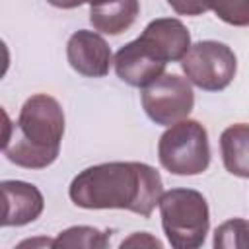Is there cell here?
Returning a JSON list of instances; mask_svg holds the SVG:
<instances>
[{
  "mask_svg": "<svg viewBox=\"0 0 249 249\" xmlns=\"http://www.w3.org/2000/svg\"><path fill=\"white\" fill-rule=\"evenodd\" d=\"M113 64L117 76L124 84L132 88H146L163 74L167 62L158 58L140 39H134L117 51Z\"/></svg>",
  "mask_w": 249,
  "mask_h": 249,
  "instance_id": "ba28073f",
  "label": "cell"
},
{
  "mask_svg": "<svg viewBox=\"0 0 249 249\" xmlns=\"http://www.w3.org/2000/svg\"><path fill=\"white\" fill-rule=\"evenodd\" d=\"M142 107L150 121L171 126L189 117L195 105L191 82L179 74H161L158 80L142 88Z\"/></svg>",
  "mask_w": 249,
  "mask_h": 249,
  "instance_id": "8992f818",
  "label": "cell"
},
{
  "mask_svg": "<svg viewBox=\"0 0 249 249\" xmlns=\"http://www.w3.org/2000/svg\"><path fill=\"white\" fill-rule=\"evenodd\" d=\"M64 136V111L60 103L47 95L35 93L19 109L16 124L6 126L4 156L25 169H45L60 154Z\"/></svg>",
  "mask_w": 249,
  "mask_h": 249,
  "instance_id": "7a4b0ae2",
  "label": "cell"
},
{
  "mask_svg": "<svg viewBox=\"0 0 249 249\" xmlns=\"http://www.w3.org/2000/svg\"><path fill=\"white\" fill-rule=\"evenodd\" d=\"M220 150L226 171L235 177H249V124H230L220 134Z\"/></svg>",
  "mask_w": 249,
  "mask_h": 249,
  "instance_id": "7c38bea8",
  "label": "cell"
},
{
  "mask_svg": "<svg viewBox=\"0 0 249 249\" xmlns=\"http://www.w3.org/2000/svg\"><path fill=\"white\" fill-rule=\"evenodd\" d=\"M222 21L233 27H249V0H204Z\"/></svg>",
  "mask_w": 249,
  "mask_h": 249,
  "instance_id": "9a60e30c",
  "label": "cell"
},
{
  "mask_svg": "<svg viewBox=\"0 0 249 249\" xmlns=\"http://www.w3.org/2000/svg\"><path fill=\"white\" fill-rule=\"evenodd\" d=\"M51 6L54 8H62V10H72V8H78L82 6L86 0H47Z\"/></svg>",
  "mask_w": 249,
  "mask_h": 249,
  "instance_id": "e0dca14e",
  "label": "cell"
},
{
  "mask_svg": "<svg viewBox=\"0 0 249 249\" xmlns=\"http://www.w3.org/2000/svg\"><path fill=\"white\" fill-rule=\"evenodd\" d=\"M109 231H99L91 226H72L60 231L54 239L53 247H88V249H103L109 245Z\"/></svg>",
  "mask_w": 249,
  "mask_h": 249,
  "instance_id": "4fadbf2b",
  "label": "cell"
},
{
  "mask_svg": "<svg viewBox=\"0 0 249 249\" xmlns=\"http://www.w3.org/2000/svg\"><path fill=\"white\" fill-rule=\"evenodd\" d=\"M181 68L191 84L204 91L226 89L237 72L235 53L220 41H198L181 58Z\"/></svg>",
  "mask_w": 249,
  "mask_h": 249,
  "instance_id": "5b68a950",
  "label": "cell"
},
{
  "mask_svg": "<svg viewBox=\"0 0 249 249\" xmlns=\"http://www.w3.org/2000/svg\"><path fill=\"white\" fill-rule=\"evenodd\" d=\"M163 195L160 173L142 161H107L80 171L70 187V200L86 210H130L150 218Z\"/></svg>",
  "mask_w": 249,
  "mask_h": 249,
  "instance_id": "6da1fadb",
  "label": "cell"
},
{
  "mask_svg": "<svg viewBox=\"0 0 249 249\" xmlns=\"http://www.w3.org/2000/svg\"><path fill=\"white\" fill-rule=\"evenodd\" d=\"M161 228L171 247L196 249L210 228L206 198L195 189H171L160 196Z\"/></svg>",
  "mask_w": 249,
  "mask_h": 249,
  "instance_id": "3957f363",
  "label": "cell"
},
{
  "mask_svg": "<svg viewBox=\"0 0 249 249\" xmlns=\"http://www.w3.org/2000/svg\"><path fill=\"white\" fill-rule=\"evenodd\" d=\"M158 160L173 175H200L210 165L206 128L193 119H183L160 136Z\"/></svg>",
  "mask_w": 249,
  "mask_h": 249,
  "instance_id": "277c9868",
  "label": "cell"
},
{
  "mask_svg": "<svg viewBox=\"0 0 249 249\" xmlns=\"http://www.w3.org/2000/svg\"><path fill=\"white\" fill-rule=\"evenodd\" d=\"M163 62L181 60L191 49V33L181 19L158 18L150 21L138 37Z\"/></svg>",
  "mask_w": 249,
  "mask_h": 249,
  "instance_id": "9c48e42d",
  "label": "cell"
},
{
  "mask_svg": "<svg viewBox=\"0 0 249 249\" xmlns=\"http://www.w3.org/2000/svg\"><path fill=\"white\" fill-rule=\"evenodd\" d=\"M140 2L138 0H109L89 6V21L95 31L105 35L124 33L138 18Z\"/></svg>",
  "mask_w": 249,
  "mask_h": 249,
  "instance_id": "8fae6325",
  "label": "cell"
},
{
  "mask_svg": "<svg viewBox=\"0 0 249 249\" xmlns=\"http://www.w3.org/2000/svg\"><path fill=\"white\" fill-rule=\"evenodd\" d=\"M0 187L4 196V214H2L4 228L27 226L41 216L45 208V198L35 185L25 181L6 179L0 183Z\"/></svg>",
  "mask_w": 249,
  "mask_h": 249,
  "instance_id": "30bf717a",
  "label": "cell"
},
{
  "mask_svg": "<svg viewBox=\"0 0 249 249\" xmlns=\"http://www.w3.org/2000/svg\"><path fill=\"white\" fill-rule=\"evenodd\" d=\"M214 247H249V222L243 218H233L220 224L214 231Z\"/></svg>",
  "mask_w": 249,
  "mask_h": 249,
  "instance_id": "5bb4252c",
  "label": "cell"
},
{
  "mask_svg": "<svg viewBox=\"0 0 249 249\" xmlns=\"http://www.w3.org/2000/svg\"><path fill=\"white\" fill-rule=\"evenodd\" d=\"M89 6H93V4H101V2H109V0H86Z\"/></svg>",
  "mask_w": 249,
  "mask_h": 249,
  "instance_id": "ac0fdd59",
  "label": "cell"
},
{
  "mask_svg": "<svg viewBox=\"0 0 249 249\" xmlns=\"http://www.w3.org/2000/svg\"><path fill=\"white\" fill-rule=\"evenodd\" d=\"M66 58L72 70L88 78H103L113 64V53L97 31L80 29L66 43Z\"/></svg>",
  "mask_w": 249,
  "mask_h": 249,
  "instance_id": "52a82bcc",
  "label": "cell"
},
{
  "mask_svg": "<svg viewBox=\"0 0 249 249\" xmlns=\"http://www.w3.org/2000/svg\"><path fill=\"white\" fill-rule=\"evenodd\" d=\"M167 4L181 16H200L208 12L204 0H167Z\"/></svg>",
  "mask_w": 249,
  "mask_h": 249,
  "instance_id": "2e32d148",
  "label": "cell"
}]
</instances>
